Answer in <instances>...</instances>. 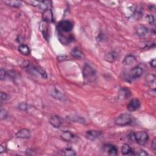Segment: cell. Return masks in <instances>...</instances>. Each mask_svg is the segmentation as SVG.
Returning <instances> with one entry per match:
<instances>
[{
	"instance_id": "e0dca14e",
	"label": "cell",
	"mask_w": 156,
	"mask_h": 156,
	"mask_svg": "<svg viewBox=\"0 0 156 156\" xmlns=\"http://www.w3.org/2000/svg\"><path fill=\"white\" fill-rule=\"evenodd\" d=\"M71 55L76 59H82L84 58L83 53L78 48H74L71 52Z\"/></svg>"
},
{
	"instance_id": "4316f807",
	"label": "cell",
	"mask_w": 156,
	"mask_h": 156,
	"mask_svg": "<svg viewBox=\"0 0 156 156\" xmlns=\"http://www.w3.org/2000/svg\"><path fill=\"white\" fill-rule=\"evenodd\" d=\"M132 154L135 155H140V156H146L148 155V153H146V151L142 149H139L135 151H132Z\"/></svg>"
},
{
	"instance_id": "7a4b0ae2",
	"label": "cell",
	"mask_w": 156,
	"mask_h": 156,
	"mask_svg": "<svg viewBox=\"0 0 156 156\" xmlns=\"http://www.w3.org/2000/svg\"><path fill=\"white\" fill-rule=\"evenodd\" d=\"M83 76L86 82H93L96 78V72L90 65H85L83 68Z\"/></svg>"
},
{
	"instance_id": "44dd1931",
	"label": "cell",
	"mask_w": 156,
	"mask_h": 156,
	"mask_svg": "<svg viewBox=\"0 0 156 156\" xmlns=\"http://www.w3.org/2000/svg\"><path fill=\"white\" fill-rule=\"evenodd\" d=\"M51 94L52 96L56 99H58V100H62V99L64 98V94L62 92H60L59 90H58V89H56V88L52 90Z\"/></svg>"
},
{
	"instance_id": "ac0fdd59",
	"label": "cell",
	"mask_w": 156,
	"mask_h": 156,
	"mask_svg": "<svg viewBox=\"0 0 156 156\" xmlns=\"http://www.w3.org/2000/svg\"><path fill=\"white\" fill-rule=\"evenodd\" d=\"M18 51L20 53L25 56H28L30 54V49L25 44H21L18 47Z\"/></svg>"
},
{
	"instance_id": "52a82bcc",
	"label": "cell",
	"mask_w": 156,
	"mask_h": 156,
	"mask_svg": "<svg viewBox=\"0 0 156 156\" xmlns=\"http://www.w3.org/2000/svg\"><path fill=\"white\" fill-rule=\"evenodd\" d=\"M32 6L38 7L39 8L42 9L44 11L46 9H50L51 7V1H31L30 2Z\"/></svg>"
},
{
	"instance_id": "9a60e30c",
	"label": "cell",
	"mask_w": 156,
	"mask_h": 156,
	"mask_svg": "<svg viewBox=\"0 0 156 156\" xmlns=\"http://www.w3.org/2000/svg\"><path fill=\"white\" fill-rule=\"evenodd\" d=\"M40 31H42V34H43L44 37L47 40L48 39V23L43 21L40 23Z\"/></svg>"
},
{
	"instance_id": "484cf974",
	"label": "cell",
	"mask_w": 156,
	"mask_h": 156,
	"mask_svg": "<svg viewBox=\"0 0 156 156\" xmlns=\"http://www.w3.org/2000/svg\"><path fill=\"white\" fill-rule=\"evenodd\" d=\"M62 154L67 156H74L76 155L75 151L70 148H65L62 151Z\"/></svg>"
},
{
	"instance_id": "e575fe53",
	"label": "cell",
	"mask_w": 156,
	"mask_h": 156,
	"mask_svg": "<svg viewBox=\"0 0 156 156\" xmlns=\"http://www.w3.org/2000/svg\"><path fill=\"white\" fill-rule=\"evenodd\" d=\"M151 148L153 149L154 151H155L156 150V139L155 138L154 139V140H153L152 143H151Z\"/></svg>"
},
{
	"instance_id": "d4e9b609",
	"label": "cell",
	"mask_w": 156,
	"mask_h": 156,
	"mask_svg": "<svg viewBox=\"0 0 156 156\" xmlns=\"http://www.w3.org/2000/svg\"><path fill=\"white\" fill-rule=\"evenodd\" d=\"M132 149L130 147V146L127 144H124L123 146H122L121 148V152L124 155H128L131 153L132 154Z\"/></svg>"
},
{
	"instance_id": "5b68a950",
	"label": "cell",
	"mask_w": 156,
	"mask_h": 156,
	"mask_svg": "<svg viewBox=\"0 0 156 156\" xmlns=\"http://www.w3.org/2000/svg\"><path fill=\"white\" fill-rule=\"evenodd\" d=\"M143 72V69L137 67L131 70L130 72L127 74L126 76V81L129 82L134 81L136 79L140 78L141 75H142Z\"/></svg>"
},
{
	"instance_id": "74e56055",
	"label": "cell",
	"mask_w": 156,
	"mask_h": 156,
	"mask_svg": "<svg viewBox=\"0 0 156 156\" xmlns=\"http://www.w3.org/2000/svg\"><path fill=\"white\" fill-rule=\"evenodd\" d=\"M5 151H6V147H4V146L3 145L0 146V151H1V153H3Z\"/></svg>"
},
{
	"instance_id": "d6986e66",
	"label": "cell",
	"mask_w": 156,
	"mask_h": 156,
	"mask_svg": "<svg viewBox=\"0 0 156 156\" xmlns=\"http://www.w3.org/2000/svg\"><path fill=\"white\" fill-rule=\"evenodd\" d=\"M68 119H69L70 121H73L74 123H85V122H86V121H85L84 119L81 116H77V115H70V116H68Z\"/></svg>"
},
{
	"instance_id": "4fadbf2b",
	"label": "cell",
	"mask_w": 156,
	"mask_h": 156,
	"mask_svg": "<svg viewBox=\"0 0 156 156\" xmlns=\"http://www.w3.org/2000/svg\"><path fill=\"white\" fill-rule=\"evenodd\" d=\"M31 136V132L27 129H21L18 131L16 134L17 137L20 139H29Z\"/></svg>"
},
{
	"instance_id": "603a6c76",
	"label": "cell",
	"mask_w": 156,
	"mask_h": 156,
	"mask_svg": "<svg viewBox=\"0 0 156 156\" xmlns=\"http://www.w3.org/2000/svg\"><path fill=\"white\" fill-rule=\"evenodd\" d=\"M120 97L122 99H126L129 97L131 94V92L127 88H123L120 91Z\"/></svg>"
},
{
	"instance_id": "5bb4252c",
	"label": "cell",
	"mask_w": 156,
	"mask_h": 156,
	"mask_svg": "<svg viewBox=\"0 0 156 156\" xmlns=\"http://www.w3.org/2000/svg\"><path fill=\"white\" fill-rule=\"evenodd\" d=\"M104 149L110 155H116L118 154V148L113 145L108 144L105 145Z\"/></svg>"
},
{
	"instance_id": "4dcf8cb0",
	"label": "cell",
	"mask_w": 156,
	"mask_h": 156,
	"mask_svg": "<svg viewBox=\"0 0 156 156\" xmlns=\"http://www.w3.org/2000/svg\"><path fill=\"white\" fill-rule=\"evenodd\" d=\"M146 79H147V81L149 83H153L154 84V82H155V76L154 75H152V74H150V75H148L147 76V78H146Z\"/></svg>"
},
{
	"instance_id": "30bf717a",
	"label": "cell",
	"mask_w": 156,
	"mask_h": 156,
	"mask_svg": "<svg viewBox=\"0 0 156 156\" xmlns=\"http://www.w3.org/2000/svg\"><path fill=\"white\" fill-rule=\"evenodd\" d=\"M101 135H102V133L101 131H94V130L88 131L86 133L87 138L91 140H94L98 138H100L101 136Z\"/></svg>"
},
{
	"instance_id": "8fae6325",
	"label": "cell",
	"mask_w": 156,
	"mask_h": 156,
	"mask_svg": "<svg viewBox=\"0 0 156 156\" xmlns=\"http://www.w3.org/2000/svg\"><path fill=\"white\" fill-rule=\"evenodd\" d=\"M50 123L56 128H59L62 125V120L58 115L52 116L50 119Z\"/></svg>"
},
{
	"instance_id": "3957f363",
	"label": "cell",
	"mask_w": 156,
	"mask_h": 156,
	"mask_svg": "<svg viewBox=\"0 0 156 156\" xmlns=\"http://www.w3.org/2000/svg\"><path fill=\"white\" fill-rule=\"evenodd\" d=\"M134 120L133 116L129 113H123L121 114L115 120V124L120 126H124L132 124Z\"/></svg>"
},
{
	"instance_id": "7c38bea8",
	"label": "cell",
	"mask_w": 156,
	"mask_h": 156,
	"mask_svg": "<svg viewBox=\"0 0 156 156\" xmlns=\"http://www.w3.org/2000/svg\"><path fill=\"white\" fill-rule=\"evenodd\" d=\"M42 17H43L44 21L47 23L53 22L54 21L53 13V12L51 10V9H48L45 10L43 13Z\"/></svg>"
},
{
	"instance_id": "cb8c5ba5",
	"label": "cell",
	"mask_w": 156,
	"mask_h": 156,
	"mask_svg": "<svg viewBox=\"0 0 156 156\" xmlns=\"http://www.w3.org/2000/svg\"><path fill=\"white\" fill-rule=\"evenodd\" d=\"M4 2L7 5L13 7H20L22 5V2L20 1H5Z\"/></svg>"
},
{
	"instance_id": "7402d4cb",
	"label": "cell",
	"mask_w": 156,
	"mask_h": 156,
	"mask_svg": "<svg viewBox=\"0 0 156 156\" xmlns=\"http://www.w3.org/2000/svg\"><path fill=\"white\" fill-rule=\"evenodd\" d=\"M135 58L133 55L127 56L123 60V64L126 65H130L135 62Z\"/></svg>"
},
{
	"instance_id": "8d00e7d4",
	"label": "cell",
	"mask_w": 156,
	"mask_h": 156,
	"mask_svg": "<svg viewBox=\"0 0 156 156\" xmlns=\"http://www.w3.org/2000/svg\"><path fill=\"white\" fill-rule=\"evenodd\" d=\"M150 65L151 67H152L153 68H155V66H156V62H155V59H153L151 61V62H150Z\"/></svg>"
},
{
	"instance_id": "83f0119b",
	"label": "cell",
	"mask_w": 156,
	"mask_h": 156,
	"mask_svg": "<svg viewBox=\"0 0 156 156\" xmlns=\"http://www.w3.org/2000/svg\"><path fill=\"white\" fill-rule=\"evenodd\" d=\"M34 70H35L38 73L40 74L42 78H45V79L47 78V74L45 72V71L42 68L39 67H34Z\"/></svg>"
},
{
	"instance_id": "d6a6232c",
	"label": "cell",
	"mask_w": 156,
	"mask_h": 156,
	"mask_svg": "<svg viewBox=\"0 0 156 156\" xmlns=\"http://www.w3.org/2000/svg\"><path fill=\"white\" fill-rule=\"evenodd\" d=\"M147 18H148V22L150 23L151 25L154 24V17H153L152 15H148V16H147Z\"/></svg>"
},
{
	"instance_id": "f1b7e54d",
	"label": "cell",
	"mask_w": 156,
	"mask_h": 156,
	"mask_svg": "<svg viewBox=\"0 0 156 156\" xmlns=\"http://www.w3.org/2000/svg\"><path fill=\"white\" fill-rule=\"evenodd\" d=\"M28 106L26 103L25 102H21L20 104H18V107L19 109H20L21 110H26L28 108Z\"/></svg>"
},
{
	"instance_id": "ba28073f",
	"label": "cell",
	"mask_w": 156,
	"mask_h": 156,
	"mask_svg": "<svg viewBox=\"0 0 156 156\" xmlns=\"http://www.w3.org/2000/svg\"><path fill=\"white\" fill-rule=\"evenodd\" d=\"M65 33H61L58 32V35H59V40L62 44L64 45H67L70 44V42H72L74 40V37L72 35L68 34L66 35L65 34Z\"/></svg>"
},
{
	"instance_id": "836d02e7",
	"label": "cell",
	"mask_w": 156,
	"mask_h": 156,
	"mask_svg": "<svg viewBox=\"0 0 156 156\" xmlns=\"http://www.w3.org/2000/svg\"><path fill=\"white\" fill-rule=\"evenodd\" d=\"M7 94L4 92L1 93V101H6L7 100Z\"/></svg>"
},
{
	"instance_id": "277c9868",
	"label": "cell",
	"mask_w": 156,
	"mask_h": 156,
	"mask_svg": "<svg viewBox=\"0 0 156 156\" xmlns=\"http://www.w3.org/2000/svg\"><path fill=\"white\" fill-rule=\"evenodd\" d=\"M58 32L61 33H70L72 31L73 28V24L72 22H71L69 20H62L60 21L58 26Z\"/></svg>"
},
{
	"instance_id": "1f68e13d",
	"label": "cell",
	"mask_w": 156,
	"mask_h": 156,
	"mask_svg": "<svg viewBox=\"0 0 156 156\" xmlns=\"http://www.w3.org/2000/svg\"><path fill=\"white\" fill-rule=\"evenodd\" d=\"M6 71L4 69L1 68V70H0V78H1V81L4 80L6 78Z\"/></svg>"
},
{
	"instance_id": "9c48e42d",
	"label": "cell",
	"mask_w": 156,
	"mask_h": 156,
	"mask_svg": "<svg viewBox=\"0 0 156 156\" xmlns=\"http://www.w3.org/2000/svg\"><path fill=\"white\" fill-rule=\"evenodd\" d=\"M141 106L140 101L138 99H132L127 105V109L130 112H134L138 110Z\"/></svg>"
},
{
	"instance_id": "d590c367",
	"label": "cell",
	"mask_w": 156,
	"mask_h": 156,
	"mask_svg": "<svg viewBox=\"0 0 156 156\" xmlns=\"http://www.w3.org/2000/svg\"><path fill=\"white\" fill-rule=\"evenodd\" d=\"M66 58H67V56H66V55H64V54H62V55H60L58 57V60H59V61H62V60H65Z\"/></svg>"
},
{
	"instance_id": "6da1fadb",
	"label": "cell",
	"mask_w": 156,
	"mask_h": 156,
	"mask_svg": "<svg viewBox=\"0 0 156 156\" xmlns=\"http://www.w3.org/2000/svg\"><path fill=\"white\" fill-rule=\"evenodd\" d=\"M129 139L140 145H145L148 141L149 135L145 131L131 132L129 135Z\"/></svg>"
},
{
	"instance_id": "2e32d148",
	"label": "cell",
	"mask_w": 156,
	"mask_h": 156,
	"mask_svg": "<svg viewBox=\"0 0 156 156\" xmlns=\"http://www.w3.org/2000/svg\"><path fill=\"white\" fill-rule=\"evenodd\" d=\"M61 138H62L64 141H67V142H70L72 141L74 138V135L69 131H65L61 135Z\"/></svg>"
},
{
	"instance_id": "ffe728a7",
	"label": "cell",
	"mask_w": 156,
	"mask_h": 156,
	"mask_svg": "<svg viewBox=\"0 0 156 156\" xmlns=\"http://www.w3.org/2000/svg\"><path fill=\"white\" fill-rule=\"evenodd\" d=\"M117 58V54L114 51H112L106 54L105 56V59L108 62H113Z\"/></svg>"
},
{
	"instance_id": "8992f818",
	"label": "cell",
	"mask_w": 156,
	"mask_h": 156,
	"mask_svg": "<svg viewBox=\"0 0 156 156\" xmlns=\"http://www.w3.org/2000/svg\"><path fill=\"white\" fill-rule=\"evenodd\" d=\"M149 29L143 25H140L137 26L135 29V33L137 35H138L140 37L143 38L146 37L149 34Z\"/></svg>"
},
{
	"instance_id": "f546056e",
	"label": "cell",
	"mask_w": 156,
	"mask_h": 156,
	"mask_svg": "<svg viewBox=\"0 0 156 156\" xmlns=\"http://www.w3.org/2000/svg\"><path fill=\"white\" fill-rule=\"evenodd\" d=\"M0 116H1V120H5L8 116V113L5 110L1 108V110H0Z\"/></svg>"
}]
</instances>
